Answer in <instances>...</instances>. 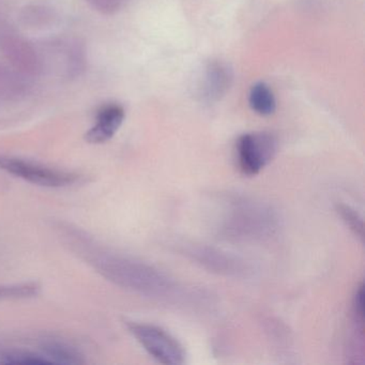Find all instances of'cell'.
Listing matches in <instances>:
<instances>
[{
	"mask_svg": "<svg viewBox=\"0 0 365 365\" xmlns=\"http://www.w3.org/2000/svg\"><path fill=\"white\" fill-rule=\"evenodd\" d=\"M234 78V70L230 63L221 59H211L202 70L198 97L208 104L221 101L232 88Z\"/></svg>",
	"mask_w": 365,
	"mask_h": 365,
	"instance_id": "7",
	"label": "cell"
},
{
	"mask_svg": "<svg viewBox=\"0 0 365 365\" xmlns=\"http://www.w3.org/2000/svg\"><path fill=\"white\" fill-rule=\"evenodd\" d=\"M42 354L51 364L78 365L84 364V356L80 350L66 341L48 339L41 345Z\"/></svg>",
	"mask_w": 365,
	"mask_h": 365,
	"instance_id": "9",
	"label": "cell"
},
{
	"mask_svg": "<svg viewBox=\"0 0 365 365\" xmlns=\"http://www.w3.org/2000/svg\"><path fill=\"white\" fill-rule=\"evenodd\" d=\"M352 311L356 328L364 330V285L362 283L358 286L354 294Z\"/></svg>",
	"mask_w": 365,
	"mask_h": 365,
	"instance_id": "15",
	"label": "cell"
},
{
	"mask_svg": "<svg viewBox=\"0 0 365 365\" xmlns=\"http://www.w3.org/2000/svg\"><path fill=\"white\" fill-rule=\"evenodd\" d=\"M279 228V215L272 207L247 198L230 202L221 222L222 234L235 240L268 239Z\"/></svg>",
	"mask_w": 365,
	"mask_h": 365,
	"instance_id": "2",
	"label": "cell"
},
{
	"mask_svg": "<svg viewBox=\"0 0 365 365\" xmlns=\"http://www.w3.org/2000/svg\"><path fill=\"white\" fill-rule=\"evenodd\" d=\"M125 118V108L119 104H108L98 112L96 123L85 134L89 144L100 145L114 138Z\"/></svg>",
	"mask_w": 365,
	"mask_h": 365,
	"instance_id": "8",
	"label": "cell"
},
{
	"mask_svg": "<svg viewBox=\"0 0 365 365\" xmlns=\"http://www.w3.org/2000/svg\"><path fill=\"white\" fill-rule=\"evenodd\" d=\"M180 251L211 272L227 277H240L249 271V266L238 256L208 245L185 243L181 245Z\"/></svg>",
	"mask_w": 365,
	"mask_h": 365,
	"instance_id": "6",
	"label": "cell"
},
{
	"mask_svg": "<svg viewBox=\"0 0 365 365\" xmlns=\"http://www.w3.org/2000/svg\"><path fill=\"white\" fill-rule=\"evenodd\" d=\"M41 286L36 282L0 285V300H19L38 296Z\"/></svg>",
	"mask_w": 365,
	"mask_h": 365,
	"instance_id": "13",
	"label": "cell"
},
{
	"mask_svg": "<svg viewBox=\"0 0 365 365\" xmlns=\"http://www.w3.org/2000/svg\"><path fill=\"white\" fill-rule=\"evenodd\" d=\"M127 328L134 339L158 362L181 365L185 362V350L170 332L155 324L127 322Z\"/></svg>",
	"mask_w": 365,
	"mask_h": 365,
	"instance_id": "4",
	"label": "cell"
},
{
	"mask_svg": "<svg viewBox=\"0 0 365 365\" xmlns=\"http://www.w3.org/2000/svg\"><path fill=\"white\" fill-rule=\"evenodd\" d=\"M249 106L255 114L268 117L277 110V99L271 87L264 82H256L249 91Z\"/></svg>",
	"mask_w": 365,
	"mask_h": 365,
	"instance_id": "11",
	"label": "cell"
},
{
	"mask_svg": "<svg viewBox=\"0 0 365 365\" xmlns=\"http://www.w3.org/2000/svg\"><path fill=\"white\" fill-rule=\"evenodd\" d=\"M125 0H89L93 7L104 12H112L118 9Z\"/></svg>",
	"mask_w": 365,
	"mask_h": 365,
	"instance_id": "16",
	"label": "cell"
},
{
	"mask_svg": "<svg viewBox=\"0 0 365 365\" xmlns=\"http://www.w3.org/2000/svg\"><path fill=\"white\" fill-rule=\"evenodd\" d=\"M71 247L88 262L102 277L116 285L153 299H177L180 287L174 279L159 269L98 247L97 243L78 230L63 232Z\"/></svg>",
	"mask_w": 365,
	"mask_h": 365,
	"instance_id": "1",
	"label": "cell"
},
{
	"mask_svg": "<svg viewBox=\"0 0 365 365\" xmlns=\"http://www.w3.org/2000/svg\"><path fill=\"white\" fill-rule=\"evenodd\" d=\"M0 364L3 365H43L51 364L42 354L21 349H8L0 351Z\"/></svg>",
	"mask_w": 365,
	"mask_h": 365,
	"instance_id": "12",
	"label": "cell"
},
{
	"mask_svg": "<svg viewBox=\"0 0 365 365\" xmlns=\"http://www.w3.org/2000/svg\"><path fill=\"white\" fill-rule=\"evenodd\" d=\"M337 212L341 215L346 225L360 239H363V220L358 212L347 205H339Z\"/></svg>",
	"mask_w": 365,
	"mask_h": 365,
	"instance_id": "14",
	"label": "cell"
},
{
	"mask_svg": "<svg viewBox=\"0 0 365 365\" xmlns=\"http://www.w3.org/2000/svg\"><path fill=\"white\" fill-rule=\"evenodd\" d=\"M0 170L31 185L58 189L80 180V175L23 158L0 155Z\"/></svg>",
	"mask_w": 365,
	"mask_h": 365,
	"instance_id": "3",
	"label": "cell"
},
{
	"mask_svg": "<svg viewBox=\"0 0 365 365\" xmlns=\"http://www.w3.org/2000/svg\"><path fill=\"white\" fill-rule=\"evenodd\" d=\"M277 150L279 140L271 132L242 134L236 144L239 170L245 176H256L274 159Z\"/></svg>",
	"mask_w": 365,
	"mask_h": 365,
	"instance_id": "5",
	"label": "cell"
},
{
	"mask_svg": "<svg viewBox=\"0 0 365 365\" xmlns=\"http://www.w3.org/2000/svg\"><path fill=\"white\" fill-rule=\"evenodd\" d=\"M4 51L9 61L24 71L36 72L39 70V61L35 51L23 40L10 38L4 42Z\"/></svg>",
	"mask_w": 365,
	"mask_h": 365,
	"instance_id": "10",
	"label": "cell"
}]
</instances>
